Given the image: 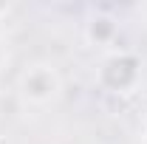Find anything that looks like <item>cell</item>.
Here are the masks:
<instances>
[{
    "label": "cell",
    "mask_w": 147,
    "mask_h": 144,
    "mask_svg": "<svg viewBox=\"0 0 147 144\" xmlns=\"http://www.w3.org/2000/svg\"><path fill=\"white\" fill-rule=\"evenodd\" d=\"M144 144H147V139H144Z\"/></svg>",
    "instance_id": "cell-7"
},
{
    "label": "cell",
    "mask_w": 147,
    "mask_h": 144,
    "mask_svg": "<svg viewBox=\"0 0 147 144\" xmlns=\"http://www.w3.org/2000/svg\"><path fill=\"white\" fill-rule=\"evenodd\" d=\"M9 11V3H0V14H6Z\"/></svg>",
    "instance_id": "cell-3"
},
{
    "label": "cell",
    "mask_w": 147,
    "mask_h": 144,
    "mask_svg": "<svg viewBox=\"0 0 147 144\" xmlns=\"http://www.w3.org/2000/svg\"><path fill=\"white\" fill-rule=\"evenodd\" d=\"M20 88H23V96H26L28 102L42 105V102H48L57 90H59V79H57V73L51 71L48 65H34V68L26 71Z\"/></svg>",
    "instance_id": "cell-1"
},
{
    "label": "cell",
    "mask_w": 147,
    "mask_h": 144,
    "mask_svg": "<svg viewBox=\"0 0 147 144\" xmlns=\"http://www.w3.org/2000/svg\"><path fill=\"white\" fill-rule=\"evenodd\" d=\"M0 59H3V48H0Z\"/></svg>",
    "instance_id": "cell-4"
},
{
    "label": "cell",
    "mask_w": 147,
    "mask_h": 144,
    "mask_svg": "<svg viewBox=\"0 0 147 144\" xmlns=\"http://www.w3.org/2000/svg\"><path fill=\"white\" fill-rule=\"evenodd\" d=\"M144 127H147V116H144Z\"/></svg>",
    "instance_id": "cell-5"
},
{
    "label": "cell",
    "mask_w": 147,
    "mask_h": 144,
    "mask_svg": "<svg viewBox=\"0 0 147 144\" xmlns=\"http://www.w3.org/2000/svg\"><path fill=\"white\" fill-rule=\"evenodd\" d=\"M0 144H3V139H0Z\"/></svg>",
    "instance_id": "cell-6"
},
{
    "label": "cell",
    "mask_w": 147,
    "mask_h": 144,
    "mask_svg": "<svg viewBox=\"0 0 147 144\" xmlns=\"http://www.w3.org/2000/svg\"><path fill=\"white\" fill-rule=\"evenodd\" d=\"M113 31H116V26H113V20H108V17H96L91 23V40H96V42H105L108 37H113Z\"/></svg>",
    "instance_id": "cell-2"
}]
</instances>
